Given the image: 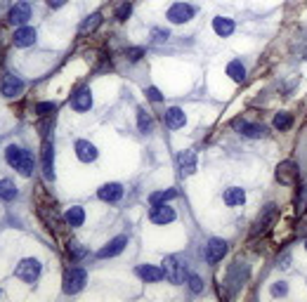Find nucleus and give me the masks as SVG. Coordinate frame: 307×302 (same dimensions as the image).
<instances>
[{
  "label": "nucleus",
  "mask_w": 307,
  "mask_h": 302,
  "mask_svg": "<svg viewBox=\"0 0 307 302\" xmlns=\"http://www.w3.org/2000/svg\"><path fill=\"white\" fill-rule=\"evenodd\" d=\"M99 24H102V12H92L88 19H85L81 26H78V31H81V35H88V33H92V31H95Z\"/></svg>",
  "instance_id": "a878e982"
},
{
  "label": "nucleus",
  "mask_w": 307,
  "mask_h": 302,
  "mask_svg": "<svg viewBox=\"0 0 307 302\" xmlns=\"http://www.w3.org/2000/svg\"><path fill=\"white\" fill-rule=\"evenodd\" d=\"M165 38H170L168 28H151V41L154 43H163Z\"/></svg>",
  "instance_id": "f704fd0d"
},
{
  "label": "nucleus",
  "mask_w": 307,
  "mask_h": 302,
  "mask_svg": "<svg viewBox=\"0 0 307 302\" xmlns=\"http://www.w3.org/2000/svg\"><path fill=\"white\" fill-rule=\"evenodd\" d=\"M57 109V104H52V102H41L38 106H36V114L38 116H52V111Z\"/></svg>",
  "instance_id": "473e14b6"
},
{
  "label": "nucleus",
  "mask_w": 307,
  "mask_h": 302,
  "mask_svg": "<svg viewBox=\"0 0 307 302\" xmlns=\"http://www.w3.org/2000/svg\"><path fill=\"white\" fill-rule=\"evenodd\" d=\"M198 10L189 3H175V5L168 7V21L170 24H187L189 19H194V14Z\"/></svg>",
  "instance_id": "423d86ee"
},
{
  "label": "nucleus",
  "mask_w": 307,
  "mask_h": 302,
  "mask_svg": "<svg viewBox=\"0 0 307 302\" xmlns=\"http://www.w3.org/2000/svg\"><path fill=\"white\" fill-rule=\"evenodd\" d=\"M227 76H232L236 83H244L246 81V69H244V64L239 62V59H234V62L227 64Z\"/></svg>",
  "instance_id": "c85d7f7f"
},
{
  "label": "nucleus",
  "mask_w": 307,
  "mask_h": 302,
  "mask_svg": "<svg viewBox=\"0 0 307 302\" xmlns=\"http://www.w3.org/2000/svg\"><path fill=\"white\" fill-rule=\"evenodd\" d=\"M163 276L170 283H175V286H178V283H184V281H187V276H189V272H187V262H184L182 257H175V255L165 257Z\"/></svg>",
  "instance_id": "f03ea898"
},
{
  "label": "nucleus",
  "mask_w": 307,
  "mask_h": 302,
  "mask_svg": "<svg viewBox=\"0 0 307 302\" xmlns=\"http://www.w3.org/2000/svg\"><path fill=\"white\" fill-rule=\"evenodd\" d=\"M295 177H298V165L293 161H281L277 165V182L279 184H291V182H295Z\"/></svg>",
  "instance_id": "ddd939ff"
},
{
  "label": "nucleus",
  "mask_w": 307,
  "mask_h": 302,
  "mask_svg": "<svg viewBox=\"0 0 307 302\" xmlns=\"http://www.w3.org/2000/svg\"><path fill=\"white\" fill-rule=\"evenodd\" d=\"M0 199L3 201L17 199V184H14L12 179H0Z\"/></svg>",
  "instance_id": "cd10ccee"
},
{
  "label": "nucleus",
  "mask_w": 307,
  "mask_h": 302,
  "mask_svg": "<svg viewBox=\"0 0 307 302\" xmlns=\"http://www.w3.org/2000/svg\"><path fill=\"white\" fill-rule=\"evenodd\" d=\"M130 12H132V5H130V3H123V5L116 10V19L118 21H125L130 17Z\"/></svg>",
  "instance_id": "e433bc0d"
},
{
  "label": "nucleus",
  "mask_w": 307,
  "mask_h": 302,
  "mask_svg": "<svg viewBox=\"0 0 307 302\" xmlns=\"http://www.w3.org/2000/svg\"><path fill=\"white\" fill-rule=\"evenodd\" d=\"M277 267H279V269H288V267H291V253H288V250H284V253L279 255V260H277Z\"/></svg>",
  "instance_id": "4c0bfd02"
},
{
  "label": "nucleus",
  "mask_w": 307,
  "mask_h": 302,
  "mask_svg": "<svg viewBox=\"0 0 307 302\" xmlns=\"http://www.w3.org/2000/svg\"><path fill=\"white\" fill-rule=\"evenodd\" d=\"M234 28H236L234 19H227V17H215V19H213V31H215L220 38H227V35H232Z\"/></svg>",
  "instance_id": "5701e85b"
},
{
  "label": "nucleus",
  "mask_w": 307,
  "mask_h": 302,
  "mask_svg": "<svg viewBox=\"0 0 307 302\" xmlns=\"http://www.w3.org/2000/svg\"><path fill=\"white\" fill-rule=\"evenodd\" d=\"M137 276H140L144 283H156L163 279V267H156V265H140V267H137Z\"/></svg>",
  "instance_id": "a211bd4d"
},
{
  "label": "nucleus",
  "mask_w": 307,
  "mask_h": 302,
  "mask_svg": "<svg viewBox=\"0 0 307 302\" xmlns=\"http://www.w3.org/2000/svg\"><path fill=\"white\" fill-rule=\"evenodd\" d=\"M246 281H248V265L234 262L232 267H229V272H227V288H229V293H232V295L239 293V288Z\"/></svg>",
  "instance_id": "20e7f679"
},
{
  "label": "nucleus",
  "mask_w": 307,
  "mask_h": 302,
  "mask_svg": "<svg viewBox=\"0 0 307 302\" xmlns=\"http://www.w3.org/2000/svg\"><path fill=\"white\" fill-rule=\"evenodd\" d=\"M85 281H88V272L83 267H69L64 272V293L66 295H76V293H81L85 288Z\"/></svg>",
  "instance_id": "7ed1b4c3"
},
{
  "label": "nucleus",
  "mask_w": 307,
  "mask_h": 302,
  "mask_svg": "<svg viewBox=\"0 0 307 302\" xmlns=\"http://www.w3.org/2000/svg\"><path fill=\"white\" fill-rule=\"evenodd\" d=\"M234 128L241 132V135H246V137H253V139H258V137H265V125H260V123H244V121H234Z\"/></svg>",
  "instance_id": "aec40b11"
},
{
  "label": "nucleus",
  "mask_w": 307,
  "mask_h": 302,
  "mask_svg": "<svg viewBox=\"0 0 307 302\" xmlns=\"http://www.w3.org/2000/svg\"><path fill=\"white\" fill-rule=\"evenodd\" d=\"M125 246H128V236H116V239H111L104 248H99L97 257H102V260H107V257H116L118 253L125 250Z\"/></svg>",
  "instance_id": "4468645a"
},
{
  "label": "nucleus",
  "mask_w": 307,
  "mask_h": 302,
  "mask_svg": "<svg viewBox=\"0 0 307 302\" xmlns=\"http://www.w3.org/2000/svg\"><path fill=\"white\" fill-rule=\"evenodd\" d=\"M286 290H288V283H284V281H277V283H274V286H272V295H277V297H279V295H284Z\"/></svg>",
  "instance_id": "ea45409f"
},
{
  "label": "nucleus",
  "mask_w": 307,
  "mask_h": 302,
  "mask_svg": "<svg viewBox=\"0 0 307 302\" xmlns=\"http://www.w3.org/2000/svg\"><path fill=\"white\" fill-rule=\"evenodd\" d=\"M137 130L142 132V135H151L154 132V118H151V114L147 109H137Z\"/></svg>",
  "instance_id": "b1692460"
},
{
  "label": "nucleus",
  "mask_w": 307,
  "mask_h": 302,
  "mask_svg": "<svg viewBox=\"0 0 307 302\" xmlns=\"http://www.w3.org/2000/svg\"><path fill=\"white\" fill-rule=\"evenodd\" d=\"M36 28H31V26H26V24H24V26H19L17 28V31H14V45H17V48H28V45H33L36 43Z\"/></svg>",
  "instance_id": "6ab92c4d"
},
{
  "label": "nucleus",
  "mask_w": 307,
  "mask_h": 302,
  "mask_svg": "<svg viewBox=\"0 0 307 302\" xmlns=\"http://www.w3.org/2000/svg\"><path fill=\"white\" fill-rule=\"evenodd\" d=\"M71 253H74V257H85L88 250H85L83 246H78V243H74V246H71Z\"/></svg>",
  "instance_id": "a19ab883"
},
{
  "label": "nucleus",
  "mask_w": 307,
  "mask_h": 302,
  "mask_svg": "<svg viewBox=\"0 0 307 302\" xmlns=\"http://www.w3.org/2000/svg\"><path fill=\"white\" fill-rule=\"evenodd\" d=\"M227 253V241L225 239H211L206 243V262L208 265H218Z\"/></svg>",
  "instance_id": "1a4fd4ad"
},
{
  "label": "nucleus",
  "mask_w": 307,
  "mask_h": 302,
  "mask_svg": "<svg viewBox=\"0 0 307 302\" xmlns=\"http://www.w3.org/2000/svg\"><path fill=\"white\" fill-rule=\"evenodd\" d=\"M64 222H66L69 226H81L83 222H85V210H83L81 206L69 208L66 213H64Z\"/></svg>",
  "instance_id": "393cba45"
},
{
  "label": "nucleus",
  "mask_w": 307,
  "mask_h": 302,
  "mask_svg": "<svg viewBox=\"0 0 307 302\" xmlns=\"http://www.w3.org/2000/svg\"><path fill=\"white\" fill-rule=\"evenodd\" d=\"M5 158H7V163L12 165L14 170L19 172V175H24V177H31L33 175V154L26 149H19L17 144H10L5 149Z\"/></svg>",
  "instance_id": "f257e3e1"
},
{
  "label": "nucleus",
  "mask_w": 307,
  "mask_h": 302,
  "mask_svg": "<svg viewBox=\"0 0 307 302\" xmlns=\"http://www.w3.org/2000/svg\"><path fill=\"white\" fill-rule=\"evenodd\" d=\"M28 19H31V5H28L26 0H21V3L12 5L10 7V12H7V21H10L12 26H24Z\"/></svg>",
  "instance_id": "6e6552de"
},
{
  "label": "nucleus",
  "mask_w": 307,
  "mask_h": 302,
  "mask_svg": "<svg viewBox=\"0 0 307 302\" xmlns=\"http://www.w3.org/2000/svg\"><path fill=\"white\" fill-rule=\"evenodd\" d=\"M97 196L104 203H118L123 199V186L118 182H107V184H102L97 189Z\"/></svg>",
  "instance_id": "9b49d317"
},
{
  "label": "nucleus",
  "mask_w": 307,
  "mask_h": 302,
  "mask_svg": "<svg viewBox=\"0 0 307 302\" xmlns=\"http://www.w3.org/2000/svg\"><path fill=\"white\" fill-rule=\"evenodd\" d=\"M305 250H307V241H305Z\"/></svg>",
  "instance_id": "37998d69"
},
{
  "label": "nucleus",
  "mask_w": 307,
  "mask_h": 302,
  "mask_svg": "<svg viewBox=\"0 0 307 302\" xmlns=\"http://www.w3.org/2000/svg\"><path fill=\"white\" fill-rule=\"evenodd\" d=\"M125 57H128L130 62H140L144 57V48H128L125 50Z\"/></svg>",
  "instance_id": "c9c22d12"
},
{
  "label": "nucleus",
  "mask_w": 307,
  "mask_h": 302,
  "mask_svg": "<svg viewBox=\"0 0 307 302\" xmlns=\"http://www.w3.org/2000/svg\"><path fill=\"white\" fill-rule=\"evenodd\" d=\"M187 123V116H184V111L180 106H170V109L165 111V125L170 128V130H178L182 125Z\"/></svg>",
  "instance_id": "412c9836"
},
{
  "label": "nucleus",
  "mask_w": 307,
  "mask_h": 302,
  "mask_svg": "<svg viewBox=\"0 0 307 302\" xmlns=\"http://www.w3.org/2000/svg\"><path fill=\"white\" fill-rule=\"evenodd\" d=\"M274 220H277V206L269 203V206H265L262 213L258 215V220H255V224H253V229H251V236H260L262 232H267V229L274 224Z\"/></svg>",
  "instance_id": "0eeeda50"
},
{
  "label": "nucleus",
  "mask_w": 307,
  "mask_h": 302,
  "mask_svg": "<svg viewBox=\"0 0 307 302\" xmlns=\"http://www.w3.org/2000/svg\"><path fill=\"white\" fill-rule=\"evenodd\" d=\"M178 168L182 177H189L196 170V151H180L178 154Z\"/></svg>",
  "instance_id": "dca6fc26"
},
{
  "label": "nucleus",
  "mask_w": 307,
  "mask_h": 302,
  "mask_svg": "<svg viewBox=\"0 0 307 302\" xmlns=\"http://www.w3.org/2000/svg\"><path fill=\"white\" fill-rule=\"evenodd\" d=\"M3 95L5 97H17L21 92V90H24V81H21V78H17V76H10L7 73L5 76V81H3Z\"/></svg>",
  "instance_id": "4be33fe9"
},
{
  "label": "nucleus",
  "mask_w": 307,
  "mask_h": 302,
  "mask_svg": "<svg viewBox=\"0 0 307 302\" xmlns=\"http://www.w3.org/2000/svg\"><path fill=\"white\" fill-rule=\"evenodd\" d=\"M76 156L81 158L83 163H92V161H97L99 151H97V146L92 144V142H88V139H78V142H76Z\"/></svg>",
  "instance_id": "2eb2a0df"
},
{
  "label": "nucleus",
  "mask_w": 307,
  "mask_h": 302,
  "mask_svg": "<svg viewBox=\"0 0 307 302\" xmlns=\"http://www.w3.org/2000/svg\"><path fill=\"white\" fill-rule=\"evenodd\" d=\"M175 217H178V215H175V208H170L168 203H156L149 213V220L154 222V224H170Z\"/></svg>",
  "instance_id": "9d476101"
},
{
  "label": "nucleus",
  "mask_w": 307,
  "mask_h": 302,
  "mask_svg": "<svg viewBox=\"0 0 307 302\" xmlns=\"http://www.w3.org/2000/svg\"><path fill=\"white\" fill-rule=\"evenodd\" d=\"M295 208H298V213H305V208H307V189H305V186H300V192H298Z\"/></svg>",
  "instance_id": "72a5a7b5"
},
{
  "label": "nucleus",
  "mask_w": 307,
  "mask_h": 302,
  "mask_svg": "<svg viewBox=\"0 0 307 302\" xmlns=\"http://www.w3.org/2000/svg\"><path fill=\"white\" fill-rule=\"evenodd\" d=\"M71 106H74V111H90L92 109V95H90V90L88 88L76 90L74 95H71Z\"/></svg>",
  "instance_id": "f3484780"
},
{
  "label": "nucleus",
  "mask_w": 307,
  "mask_h": 302,
  "mask_svg": "<svg viewBox=\"0 0 307 302\" xmlns=\"http://www.w3.org/2000/svg\"><path fill=\"white\" fill-rule=\"evenodd\" d=\"M178 196V189H165V192H154L149 196V203L151 206H156V203H165V201H170Z\"/></svg>",
  "instance_id": "c756f323"
},
{
  "label": "nucleus",
  "mask_w": 307,
  "mask_h": 302,
  "mask_svg": "<svg viewBox=\"0 0 307 302\" xmlns=\"http://www.w3.org/2000/svg\"><path fill=\"white\" fill-rule=\"evenodd\" d=\"M43 172H45V179H55V146L50 142V137L45 139L43 144Z\"/></svg>",
  "instance_id": "f8f14e48"
},
{
  "label": "nucleus",
  "mask_w": 307,
  "mask_h": 302,
  "mask_svg": "<svg viewBox=\"0 0 307 302\" xmlns=\"http://www.w3.org/2000/svg\"><path fill=\"white\" fill-rule=\"evenodd\" d=\"M187 283H189L191 293H201V290H203V281H201V276H196V274L187 276Z\"/></svg>",
  "instance_id": "2f4dec72"
},
{
  "label": "nucleus",
  "mask_w": 307,
  "mask_h": 302,
  "mask_svg": "<svg viewBox=\"0 0 307 302\" xmlns=\"http://www.w3.org/2000/svg\"><path fill=\"white\" fill-rule=\"evenodd\" d=\"M147 97H149L151 102H163V95H161L158 88H147Z\"/></svg>",
  "instance_id": "58836bf2"
},
{
  "label": "nucleus",
  "mask_w": 307,
  "mask_h": 302,
  "mask_svg": "<svg viewBox=\"0 0 307 302\" xmlns=\"http://www.w3.org/2000/svg\"><path fill=\"white\" fill-rule=\"evenodd\" d=\"M41 272H43V267L36 257H26V260H21L19 265H17V276H19L24 283H36L38 276H41Z\"/></svg>",
  "instance_id": "39448f33"
},
{
  "label": "nucleus",
  "mask_w": 307,
  "mask_h": 302,
  "mask_svg": "<svg viewBox=\"0 0 307 302\" xmlns=\"http://www.w3.org/2000/svg\"><path fill=\"white\" fill-rule=\"evenodd\" d=\"M291 123H293V116L291 114H286V111H281V114H277L272 121V125L277 128V130H288L291 128Z\"/></svg>",
  "instance_id": "7c9ffc66"
},
{
  "label": "nucleus",
  "mask_w": 307,
  "mask_h": 302,
  "mask_svg": "<svg viewBox=\"0 0 307 302\" xmlns=\"http://www.w3.org/2000/svg\"><path fill=\"white\" fill-rule=\"evenodd\" d=\"M64 3H66V0H48V5H50V7H61Z\"/></svg>",
  "instance_id": "79ce46f5"
},
{
  "label": "nucleus",
  "mask_w": 307,
  "mask_h": 302,
  "mask_svg": "<svg viewBox=\"0 0 307 302\" xmlns=\"http://www.w3.org/2000/svg\"><path fill=\"white\" fill-rule=\"evenodd\" d=\"M246 201V192L239 189V186H232V189H227L225 192V203L227 206H244Z\"/></svg>",
  "instance_id": "bb28decb"
}]
</instances>
